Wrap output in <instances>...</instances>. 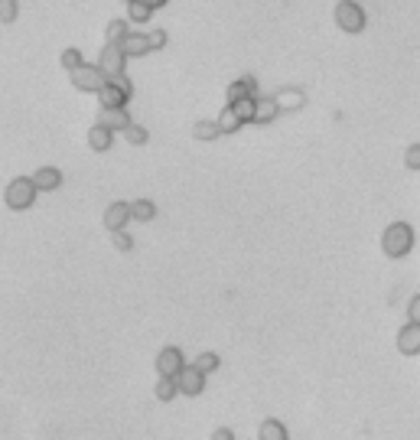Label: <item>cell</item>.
<instances>
[{"instance_id":"obj_28","label":"cell","mask_w":420,"mask_h":440,"mask_svg":"<svg viewBox=\"0 0 420 440\" xmlns=\"http://www.w3.org/2000/svg\"><path fill=\"white\" fill-rule=\"evenodd\" d=\"M219 365H222V359H219L215 352H202V355L196 359V369L202 372V375H212V372L219 369Z\"/></svg>"},{"instance_id":"obj_9","label":"cell","mask_w":420,"mask_h":440,"mask_svg":"<svg viewBox=\"0 0 420 440\" xmlns=\"http://www.w3.org/2000/svg\"><path fill=\"white\" fill-rule=\"evenodd\" d=\"M271 98L277 101V108H280L283 115H290V111H300V108L306 105V92H303V88H297V85L280 88V92L271 95Z\"/></svg>"},{"instance_id":"obj_7","label":"cell","mask_w":420,"mask_h":440,"mask_svg":"<svg viewBox=\"0 0 420 440\" xmlns=\"http://www.w3.org/2000/svg\"><path fill=\"white\" fill-rule=\"evenodd\" d=\"M124 66H127V56L121 53V46L117 43H107L105 49H101V56H98V69H101V75H121L124 72Z\"/></svg>"},{"instance_id":"obj_4","label":"cell","mask_w":420,"mask_h":440,"mask_svg":"<svg viewBox=\"0 0 420 440\" xmlns=\"http://www.w3.org/2000/svg\"><path fill=\"white\" fill-rule=\"evenodd\" d=\"M4 199H7V206L14 209V212H23V209H30L33 202H36V186L30 183V177H16L7 183Z\"/></svg>"},{"instance_id":"obj_11","label":"cell","mask_w":420,"mask_h":440,"mask_svg":"<svg viewBox=\"0 0 420 440\" xmlns=\"http://www.w3.org/2000/svg\"><path fill=\"white\" fill-rule=\"evenodd\" d=\"M30 183L36 186V193H53V189L62 186V170H56V167H39L30 177Z\"/></svg>"},{"instance_id":"obj_23","label":"cell","mask_w":420,"mask_h":440,"mask_svg":"<svg viewBox=\"0 0 420 440\" xmlns=\"http://www.w3.org/2000/svg\"><path fill=\"white\" fill-rule=\"evenodd\" d=\"M153 394H157V402H173L179 392H176V382L173 379H163V375H160V382L153 385Z\"/></svg>"},{"instance_id":"obj_20","label":"cell","mask_w":420,"mask_h":440,"mask_svg":"<svg viewBox=\"0 0 420 440\" xmlns=\"http://www.w3.org/2000/svg\"><path fill=\"white\" fill-rule=\"evenodd\" d=\"M127 16H130V23H150L153 10L147 7L144 0H130V4H127Z\"/></svg>"},{"instance_id":"obj_26","label":"cell","mask_w":420,"mask_h":440,"mask_svg":"<svg viewBox=\"0 0 420 440\" xmlns=\"http://www.w3.org/2000/svg\"><path fill=\"white\" fill-rule=\"evenodd\" d=\"M127 20H111V23H107V30H105V39L107 43H121L124 36H127Z\"/></svg>"},{"instance_id":"obj_19","label":"cell","mask_w":420,"mask_h":440,"mask_svg":"<svg viewBox=\"0 0 420 440\" xmlns=\"http://www.w3.org/2000/svg\"><path fill=\"white\" fill-rule=\"evenodd\" d=\"M258 440H287V427H283V421L268 417V421L261 424V431H258Z\"/></svg>"},{"instance_id":"obj_17","label":"cell","mask_w":420,"mask_h":440,"mask_svg":"<svg viewBox=\"0 0 420 440\" xmlns=\"http://www.w3.org/2000/svg\"><path fill=\"white\" fill-rule=\"evenodd\" d=\"M111 144H115V131H107L105 124H95L92 131H88V147H92L95 154H105V150H111Z\"/></svg>"},{"instance_id":"obj_18","label":"cell","mask_w":420,"mask_h":440,"mask_svg":"<svg viewBox=\"0 0 420 440\" xmlns=\"http://www.w3.org/2000/svg\"><path fill=\"white\" fill-rule=\"evenodd\" d=\"M127 209L134 222H153V216H157V206L150 199H134V202H127Z\"/></svg>"},{"instance_id":"obj_25","label":"cell","mask_w":420,"mask_h":440,"mask_svg":"<svg viewBox=\"0 0 420 440\" xmlns=\"http://www.w3.org/2000/svg\"><path fill=\"white\" fill-rule=\"evenodd\" d=\"M215 124H219V134H235L238 127H241V121L235 117V111H231V108H225L222 115H219V121H215Z\"/></svg>"},{"instance_id":"obj_1","label":"cell","mask_w":420,"mask_h":440,"mask_svg":"<svg viewBox=\"0 0 420 440\" xmlns=\"http://www.w3.org/2000/svg\"><path fill=\"white\" fill-rule=\"evenodd\" d=\"M414 241H417V235H414V229L407 222H391L388 229H384L382 235V251L388 258H407L414 251Z\"/></svg>"},{"instance_id":"obj_3","label":"cell","mask_w":420,"mask_h":440,"mask_svg":"<svg viewBox=\"0 0 420 440\" xmlns=\"http://www.w3.org/2000/svg\"><path fill=\"white\" fill-rule=\"evenodd\" d=\"M332 16H336V26L342 33H362L368 26V14L359 0H339Z\"/></svg>"},{"instance_id":"obj_12","label":"cell","mask_w":420,"mask_h":440,"mask_svg":"<svg viewBox=\"0 0 420 440\" xmlns=\"http://www.w3.org/2000/svg\"><path fill=\"white\" fill-rule=\"evenodd\" d=\"M277 117H280V108H277V101H274V98H264V95H258V98H254V115H251V121H254V124H274Z\"/></svg>"},{"instance_id":"obj_30","label":"cell","mask_w":420,"mask_h":440,"mask_svg":"<svg viewBox=\"0 0 420 440\" xmlns=\"http://www.w3.org/2000/svg\"><path fill=\"white\" fill-rule=\"evenodd\" d=\"M111 239H115V248H117V251H130V248H134V239H130V235L124 232V229L111 232Z\"/></svg>"},{"instance_id":"obj_2","label":"cell","mask_w":420,"mask_h":440,"mask_svg":"<svg viewBox=\"0 0 420 440\" xmlns=\"http://www.w3.org/2000/svg\"><path fill=\"white\" fill-rule=\"evenodd\" d=\"M95 95H98L101 108H127L130 95H134V85H130V78H124V72H121V75H107L105 85Z\"/></svg>"},{"instance_id":"obj_32","label":"cell","mask_w":420,"mask_h":440,"mask_svg":"<svg viewBox=\"0 0 420 440\" xmlns=\"http://www.w3.org/2000/svg\"><path fill=\"white\" fill-rule=\"evenodd\" d=\"M404 163L411 167V170H420V144H411V147H407Z\"/></svg>"},{"instance_id":"obj_21","label":"cell","mask_w":420,"mask_h":440,"mask_svg":"<svg viewBox=\"0 0 420 440\" xmlns=\"http://www.w3.org/2000/svg\"><path fill=\"white\" fill-rule=\"evenodd\" d=\"M192 137L206 140V144H209V140L222 137V134H219V124H215V121H196V124H192Z\"/></svg>"},{"instance_id":"obj_8","label":"cell","mask_w":420,"mask_h":440,"mask_svg":"<svg viewBox=\"0 0 420 440\" xmlns=\"http://www.w3.org/2000/svg\"><path fill=\"white\" fill-rule=\"evenodd\" d=\"M183 365L186 362H183V349L179 346H167V349H160V355H157V375H163V379H173Z\"/></svg>"},{"instance_id":"obj_5","label":"cell","mask_w":420,"mask_h":440,"mask_svg":"<svg viewBox=\"0 0 420 440\" xmlns=\"http://www.w3.org/2000/svg\"><path fill=\"white\" fill-rule=\"evenodd\" d=\"M173 382H176V392H179V394H189V398L202 394V388H206V375H202L196 365H183V369L173 375Z\"/></svg>"},{"instance_id":"obj_35","label":"cell","mask_w":420,"mask_h":440,"mask_svg":"<svg viewBox=\"0 0 420 440\" xmlns=\"http://www.w3.org/2000/svg\"><path fill=\"white\" fill-rule=\"evenodd\" d=\"M144 4H147V7H150V10H160V7H167L169 0H144Z\"/></svg>"},{"instance_id":"obj_22","label":"cell","mask_w":420,"mask_h":440,"mask_svg":"<svg viewBox=\"0 0 420 440\" xmlns=\"http://www.w3.org/2000/svg\"><path fill=\"white\" fill-rule=\"evenodd\" d=\"M229 108L235 111V117H238V121H241V124H248V121H251V115H254V98H238V101H231Z\"/></svg>"},{"instance_id":"obj_6","label":"cell","mask_w":420,"mask_h":440,"mask_svg":"<svg viewBox=\"0 0 420 440\" xmlns=\"http://www.w3.org/2000/svg\"><path fill=\"white\" fill-rule=\"evenodd\" d=\"M72 75V85L78 88V92H98L101 85H105V75H101L98 66H88V62H82L78 69L69 72Z\"/></svg>"},{"instance_id":"obj_10","label":"cell","mask_w":420,"mask_h":440,"mask_svg":"<svg viewBox=\"0 0 420 440\" xmlns=\"http://www.w3.org/2000/svg\"><path fill=\"white\" fill-rule=\"evenodd\" d=\"M101 222H105L107 232H117V229H127L130 222V209L127 202H111V206L105 209V216H101Z\"/></svg>"},{"instance_id":"obj_24","label":"cell","mask_w":420,"mask_h":440,"mask_svg":"<svg viewBox=\"0 0 420 440\" xmlns=\"http://www.w3.org/2000/svg\"><path fill=\"white\" fill-rule=\"evenodd\" d=\"M124 137H127V144H130V147H144L150 134H147V127H140V124L130 121L127 127H124Z\"/></svg>"},{"instance_id":"obj_31","label":"cell","mask_w":420,"mask_h":440,"mask_svg":"<svg viewBox=\"0 0 420 440\" xmlns=\"http://www.w3.org/2000/svg\"><path fill=\"white\" fill-rule=\"evenodd\" d=\"M147 43H150V53L153 49H163L167 46V30H150L147 33Z\"/></svg>"},{"instance_id":"obj_34","label":"cell","mask_w":420,"mask_h":440,"mask_svg":"<svg viewBox=\"0 0 420 440\" xmlns=\"http://www.w3.org/2000/svg\"><path fill=\"white\" fill-rule=\"evenodd\" d=\"M212 440H235V434H231L229 427H219V431L212 434Z\"/></svg>"},{"instance_id":"obj_36","label":"cell","mask_w":420,"mask_h":440,"mask_svg":"<svg viewBox=\"0 0 420 440\" xmlns=\"http://www.w3.org/2000/svg\"><path fill=\"white\" fill-rule=\"evenodd\" d=\"M127 4H130V0H127Z\"/></svg>"},{"instance_id":"obj_14","label":"cell","mask_w":420,"mask_h":440,"mask_svg":"<svg viewBox=\"0 0 420 440\" xmlns=\"http://www.w3.org/2000/svg\"><path fill=\"white\" fill-rule=\"evenodd\" d=\"M117 46H121V53L127 56V59H137V56H147V53H150L147 33H127V36H124Z\"/></svg>"},{"instance_id":"obj_16","label":"cell","mask_w":420,"mask_h":440,"mask_svg":"<svg viewBox=\"0 0 420 440\" xmlns=\"http://www.w3.org/2000/svg\"><path fill=\"white\" fill-rule=\"evenodd\" d=\"M98 124H105L107 131H124L130 124V115H127V108H101Z\"/></svg>"},{"instance_id":"obj_33","label":"cell","mask_w":420,"mask_h":440,"mask_svg":"<svg viewBox=\"0 0 420 440\" xmlns=\"http://www.w3.org/2000/svg\"><path fill=\"white\" fill-rule=\"evenodd\" d=\"M407 317H411V323H420V293H414V300L407 303Z\"/></svg>"},{"instance_id":"obj_27","label":"cell","mask_w":420,"mask_h":440,"mask_svg":"<svg viewBox=\"0 0 420 440\" xmlns=\"http://www.w3.org/2000/svg\"><path fill=\"white\" fill-rule=\"evenodd\" d=\"M20 16V0H0V23H16Z\"/></svg>"},{"instance_id":"obj_15","label":"cell","mask_w":420,"mask_h":440,"mask_svg":"<svg viewBox=\"0 0 420 440\" xmlns=\"http://www.w3.org/2000/svg\"><path fill=\"white\" fill-rule=\"evenodd\" d=\"M258 78L254 75H241L238 82H231L229 85V105L231 101H238V98H258Z\"/></svg>"},{"instance_id":"obj_29","label":"cell","mask_w":420,"mask_h":440,"mask_svg":"<svg viewBox=\"0 0 420 440\" xmlns=\"http://www.w3.org/2000/svg\"><path fill=\"white\" fill-rule=\"evenodd\" d=\"M82 53H78V49H65V53H62V69L65 72H72V69H78V66H82Z\"/></svg>"},{"instance_id":"obj_13","label":"cell","mask_w":420,"mask_h":440,"mask_svg":"<svg viewBox=\"0 0 420 440\" xmlns=\"http://www.w3.org/2000/svg\"><path fill=\"white\" fill-rule=\"evenodd\" d=\"M397 349L401 355H417L420 352V323H407L397 332Z\"/></svg>"}]
</instances>
